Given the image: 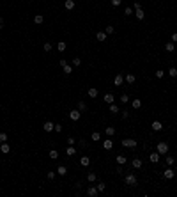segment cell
Wrapping results in <instances>:
<instances>
[{"mask_svg": "<svg viewBox=\"0 0 177 197\" xmlns=\"http://www.w3.org/2000/svg\"><path fill=\"white\" fill-rule=\"evenodd\" d=\"M156 151H158L159 155H167V153H168V144H167V142H158Z\"/></svg>", "mask_w": 177, "mask_h": 197, "instance_id": "obj_1", "label": "cell"}, {"mask_svg": "<svg viewBox=\"0 0 177 197\" xmlns=\"http://www.w3.org/2000/svg\"><path fill=\"white\" fill-rule=\"evenodd\" d=\"M122 146L124 147H137V140L135 139H124L122 140Z\"/></svg>", "mask_w": 177, "mask_h": 197, "instance_id": "obj_2", "label": "cell"}, {"mask_svg": "<svg viewBox=\"0 0 177 197\" xmlns=\"http://www.w3.org/2000/svg\"><path fill=\"white\" fill-rule=\"evenodd\" d=\"M124 181H126V185H131V187H135V185H137V176H135V174H128Z\"/></svg>", "mask_w": 177, "mask_h": 197, "instance_id": "obj_3", "label": "cell"}, {"mask_svg": "<svg viewBox=\"0 0 177 197\" xmlns=\"http://www.w3.org/2000/svg\"><path fill=\"white\" fill-rule=\"evenodd\" d=\"M151 128H152L154 131H161V130H163V124H161V121H154V122L151 124Z\"/></svg>", "mask_w": 177, "mask_h": 197, "instance_id": "obj_4", "label": "cell"}, {"mask_svg": "<svg viewBox=\"0 0 177 197\" xmlns=\"http://www.w3.org/2000/svg\"><path fill=\"white\" fill-rule=\"evenodd\" d=\"M80 116H81L80 110H71V112H69V119H71V121H78Z\"/></svg>", "mask_w": 177, "mask_h": 197, "instance_id": "obj_5", "label": "cell"}, {"mask_svg": "<svg viewBox=\"0 0 177 197\" xmlns=\"http://www.w3.org/2000/svg\"><path fill=\"white\" fill-rule=\"evenodd\" d=\"M53 128H55V124H53L51 121H46V122H44V131H46V133L53 131Z\"/></svg>", "mask_w": 177, "mask_h": 197, "instance_id": "obj_6", "label": "cell"}, {"mask_svg": "<svg viewBox=\"0 0 177 197\" xmlns=\"http://www.w3.org/2000/svg\"><path fill=\"white\" fill-rule=\"evenodd\" d=\"M103 100H105V103H108V105H112V103L115 101V98H113V94H112V92L105 94V98H103Z\"/></svg>", "mask_w": 177, "mask_h": 197, "instance_id": "obj_7", "label": "cell"}, {"mask_svg": "<svg viewBox=\"0 0 177 197\" xmlns=\"http://www.w3.org/2000/svg\"><path fill=\"white\" fill-rule=\"evenodd\" d=\"M0 151H2L4 155H7V153L11 151V147H9V144H7V142H2V144H0Z\"/></svg>", "mask_w": 177, "mask_h": 197, "instance_id": "obj_8", "label": "cell"}, {"mask_svg": "<svg viewBox=\"0 0 177 197\" xmlns=\"http://www.w3.org/2000/svg\"><path fill=\"white\" fill-rule=\"evenodd\" d=\"M174 174H175V170H174V169H167V170L163 172V176H165L167 179H172V178H174Z\"/></svg>", "mask_w": 177, "mask_h": 197, "instance_id": "obj_9", "label": "cell"}, {"mask_svg": "<svg viewBox=\"0 0 177 197\" xmlns=\"http://www.w3.org/2000/svg\"><path fill=\"white\" fill-rule=\"evenodd\" d=\"M106 36H108V34H106L105 30H99V32L96 34V39H98V41H101V43H103V41L106 39Z\"/></svg>", "mask_w": 177, "mask_h": 197, "instance_id": "obj_10", "label": "cell"}, {"mask_svg": "<svg viewBox=\"0 0 177 197\" xmlns=\"http://www.w3.org/2000/svg\"><path fill=\"white\" fill-rule=\"evenodd\" d=\"M103 147H105L106 151H110V149L113 147V140H110V139H106L105 142H103Z\"/></svg>", "mask_w": 177, "mask_h": 197, "instance_id": "obj_11", "label": "cell"}, {"mask_svg": "<svg viewBox=\"0 0 177 197\" xmlns=\"http://www.w3.org/2000/svg\"><path fill=\"white\" fill-rule=\"evenodd\" d=\"M122 83H124V77L122 75H117L113 78V85H122Z\"/></svg>", "mask_w": 177, "mask_h": 197, "instance_id": "obj_12", "label": "cell"}, {"mask_svg": "<svg viewBox=\"0 0 177 197\" xmlns=\"http://www.w3.org/2000/svg\"><path fill=\"white\" fill-rule=\"evenodd\" d=\"M80 163H81L83 167H89V165H90V158L89 156H81L80 158Z\"/></svg>", "mask_w": 177, "mask_h": 197, "instance_id": "obj_13", "label": "cell"}, {"mask_svg": "<svg viewBox=\"0 0 177 197\" xmlns=\"http://www.w3.org/2000/svg\"><path fill=\"white\" fill-rule=\"evenodd\" d=\"M151 162H152V163H158V162H159V153H158V151H156V153H151Z\"/></svg>", "mask_w": 177, "mask_h": 197, "instance_id": "obj_14", "label": "cell"}, {"mask_svg": "<svg viewBox=\"0 0 177 197\" xmlns=\"http://www.w3.org/2000/svg\"><path fill=\"white\" fill-rule=\"evenodd\" d=\"M57 174H60V176H66V174H67V167H64V165H59V169H57Z\"/></svg>", "mask_w": 177, "mask_h": 197, "instance_id": "obj_15", "label": "cell"}, {"mask_svg": "<svg viewBox=\"0 0 177 197\" xmlns=\"http://www.w3.org/2000/svg\"><path fill=\"white\" fill-rule=\"evenodd\" d=\"M131 165H133V169H140L142 167V160L140 158H135V160L131 162Z\"/></svg>", "mask_w": 177, "mask_h": 197, "instance_id": "obj_16", "label": "cell"}, {"mask_svg": "<svg viewBox=\"0 0 177 197\" xmlns=\"http://www.w3.org/2000/svg\"><path fill=\"white\" fill-rule=\"evenodd\" d=\"M165 50H167V52H174V50H175V43H174V41H172V43H167V44H165Z\"/></svg>", "mask_w": 177, "mask_h": 197, "instance_id": "obj_17", "label": "cell"}, {"mask_svg": "<svg viewBox=\"0 0 177 197\" xmlns=\"http://www.w3.org/2000/svg\"><path fill=\"white\" fill-rule=\"evenodd\" d=\"M126 82H128V83H135V82H137V77H135V75H131V73H129V75H126Z\"/></svg>", "mask_w": 177, "mask_h": 197, "instance_id": "obj_18", "label": "cell"}, {"mask_svg": "<svg viewBox=\"0 0 177 197\" xmlns=\"http://www.w3.org/2000/svg\"><path fill=\"white\" fill-rule=\"evenodd\" d=\"M87 194H89L90 197H96V195H98V188H94V187H89Z\"/></svg>", "mask_w": 177, "mask_h": 197, "instance_id": "obj_19", "label": "cell"}, {"mask_svg": "<svg viewBox=\"0 0 177 197\" xmlns=\"http://www.w3.org/2000/svg\"><path fill=\"white\" fill-rule=\"evenodd\" d=\"M126 162H128V158L124 156V155H119V156H117V163H119V165H124Z\"/></svg>", "mask_w": 177, "mask_h": 197, "instance_id": "obj_20", "label": "cell"}, {"mask_svg": "<svg viewBox=\"0 0 177 197\" xmlns=\"http://www.w3.org/2000/svg\"><path fill=\"white\" fill-rule=\"evenodd\" d=\"M64 5H66V9H67V11L74 9V0H66V4H64Z\"/></svg>", "mask_w": 177, "mask_h": 197, "instance_id": "obj_21", "label": "cell"}, {"mask_svg": "<svg viewBox=\"0 0 177 197\" xmlns=\"http://www.w3.org/2000/svg\"><path fill=\"white\" fill-rule=\"evenodd\" d=\"M66 48H67V44H66V43H62V41H60V43H57V50H59V52H66Z\"/></svg>", "mask_w": 177, "mask_h": 197, "instance_id": "obj_22", "label": "cell"}, {"mask_svg": "<svg viewBox=\"0 0 177 197\" xmlns=\"http://www.w3.org/2000/svg\"><path fill=\"white\" fill-rule=\"evenodd\" d=\"M89 96H90V98H98V89H96V87H90V89H89Z\"/></svg>", "mask_w": 177, "mask_h": 197, "instance_id": "obj_23", "label": "cell"}, {"mask_svg": "<svg viewBox=\"0 0 177 197\" xmlns=\"http://www.w3.org/2000/svg\"><path fill=\"white\" fill-rule=\"evenodd\" d=\"M135 14H137V18H138V20H143V18H145V13H143V9H137V13H135Z\"/></svg>", "mask_w": 177, "mask_h": 197, "instance_id": "obj_24", "label": "cell"}, {"mask_svg": "<svg viewBox=\"0 0 177 197\" xmlns=\"http://www.w3.org/2000/svg\"><path fill=\"white\" fill-rule=\"evenodd\" d=\"M62 71H64L66 75H71V73H73V66H69V64H66V66L62 68Z\"/></svg>", "mask_w": 177, "mask_h": 197, "instance_id": "obj_25", "label": "cell"}, {"mask_svg": "<svg viewBox=\"0 0 177 197\" xmlns=\"http://www.w3.org/2000/svg\"><path fill=\"white\" fill-rule=\"evenodd\" d=\"M87 181H89V183H94V181H96V174H94V172H89V174H87Z\"/></svg>", "mask_w": 177, "mask_h": 197, "instance_id": "obj_26", "label": "cell"}, {"mask_svg": "<svg viewBox=\"0 0 177 197\" xmlns=\"http://www.w3.org/2000/svg\"><path fill=\"white\" fill-rule=\"evenodd\" d=\"M131 107H133V108H140L142 101H140V100H133V101H131Z\"/></svg>", "mask_w": 177, "mask_h": 197, "instance_id": "obj_27", "label": "cell"}, {"mask_svg": "<svg viewBox=\"0 0 177 197\" xmlns=\"http://www.w3.org/2000/svg\"><path fill=\"white\" fill-rule=\"evenodd\" d=\"M43 20H44V18H43V14H35V16H34V23H37V25H39V23H43Z\"/></svg>", "mask_w": 177, "mask_h": 197, "instance_id": "obj_28", "label": "cell"}, {"mask_svg": "<svg viewBox=\"0 0 177 197\" xmlns=\"http://www.w3.org/2000/svg\"><path fill=\"white\" fill-rule=\"evenodd\" d=\"M50 158H51V160H57V158H59V151H57V149H51V151H50Z\"/></svg>", "mask_w": 177, "mask_h": 197, "instance_id": "obj_29", "label": "cell"}, {"mask_svg": "<svg viewBox=\"0 0 177 197\" xmlns=\"http://www.w3.org/2000/svg\"><path fill=\"white\" fill-rule=\"evenodd\" d=\"M80 64H81V59H80V57H73V66H74V68H78Z\"/></svg>", "mask_w": 177, "mask_h": 197, "instance_id": "obj_30", "label": "cell"}, {"mask_svg": "<svg viewBox=\"0 0 177 197\" xmlns=\"http://www.w3.org/2000/svg\"><path fill=\"white\" fill-rule=\"evenodd\" d=\"M105 131H106V135H108V137H112V135L115 133V128H113V126H108Z\"/></svg>", "mask_w": 177, "mask_h": 197, "instance_id": "obj_31", "label": "cell"}, {"mask_svg": "<svg viewBox=\"0 0 177 197\" xmlns=\"http://www.w3.org/2000/svg\"><path fill=\"white\" fill-rule=\"evenodd\" d=\"M110 112H112V114H119V107L112 103V105H110Z\"/></svg>", "mask_w": 177, "mask_h": 197, "instance_id": "obj_32", "label": "cell"}, {"mask_svg": "<svg viewBox=\"0 0 177 197\" xmlns=\"http://www.w3.org/2000/svg\"><path fill=\"white\" fill-rule=\"evenodd\" d=\"M168 75H170L172 78H175V77H177V69H175V68H170V69H168Z\"/></svg>", "mask_w": 177, "mask_h": 197, "instance_id": "obj_33", "label": "cell"}, {"mask_svg": "<svg viewBox=\"0 0 177 197\" xmlns=\"http://www.w3.org/2000/svg\"><path fill=\"white\" fill-rule=\"evenodd\" d=\"M66 153H67V156H73V155H74V153H76V151H74V146H69V147H67V151H66Z\"/></svg>", "mask_w": 177, "mask_h": 197, "instance_id": "obj_34", "label": "cell"}, {"mask_svg": "<svg viewBox=\"0 0 177 197\" xmlns=\"http://www.w3.org/2000/svg\"><path fill=\"white\" fill-rule=\"evenodd\" d=\"M43 48H44V52H51V48H53V46H51V43H44V46H43Z\"/></svg>", "mask_w": 177, "mask_h": 197, "instance_id": "obj_35", "label": "cell"}, {"mask_svg": "<svg viewBox=\"0 0 177 197\" xmlns=\"http://www.w3.org/2000/svg\"><path fill=\"white\" fill-rule=\"evenodd\" d=\"M128 101H129V96L128 94H122L120 96V103H128Z\"/></svg>", "mask_w": 177, "mask_h": 197, "instance_id": "obj_36", "label": "cell"}, {"mask_svg": "<svg viewBox=\"0 0 177 197\" xmlns=\"http://www.w3.org/2000/svg\"><path fill=\"white\" fill-rule=\"evenodd\" d=\"M105 32H106V34H113V32H115V29H113L112 25H108V27L105 29Z\"/></svg>", "mask_w": 177, "mask_h": 197, "instance_id": "obj_37", "label": "cell"}, {"mask_svg": "<svg viewBox=\"0 0 177 197\" xmlns=\"http://www.w3.org/2000/svg\"><path fill=\"white\" fill-rule=\"evenodd\" d=\"M96 188H98V192H105L106 185H105V183H99V185H98V187H96Z\"/></svg>", "mask_w": 177, "mask_h": 197, "instance_id": "obj_38", "label": "cell"}, {"mask_svg": "<svg viewBox=\"0 0 177 197\" xmlns=\"http://www.w3.org/2000/svg\"><path fill=\"white\" fill-rule=\"evenodd\" d=\"M167 163H168V165H174V163H175V158L174 156H167Z\"/></svg>", "mask_w": 177, "mask_h": 197, "instance_id": "obj_39", "label": "cell"}, {"mask_svg": "<svg viewBox=\"0 0 177 197\" xmlns=\"http://www.w3.org/2000/svg\"><path fill=\"white\" fill-rule=\"evenodd\" d=\"M124 14H126V16H131V14H133V9H131V7H126V9H124Z\"/></svg>", "mask_w": 177, "mask_h": 197, "instance_id": "obj_40", "label": "cell"}, {"mask_svg": "<svg viewBox=\"0 0 177 197\" xmlns=\"http://www.w3.org/2000/svg\"><path fill=\"white\" fill-rule=\"evenodd\" d=\"M154 75H156V78H163V77H165V71H161V69H159V71H156Z\"/></svg>", "mask_w": 177, "mask_h": 197, "instance_id": "obj_41", "label": "cell"}, {"mask_svg": "<svg viewBox=\"0 0 177 197\" xmlns=\"http://www.w3.org/2000/svg\"><path fill=\"white\" fill-rule=\"evenodd\" d=\"M78 108H80V110L83 112V110H87V105H85L83 101H80V103H78Z\"/></svg>", "mask_w": 177, "mask_h": 197, "instance_id": "obj_42", "label": "cell"}, {"mask_svg": "<svg viewBox=\"0 0 177 197\" xmlns=\"http://www.w3.org/2000/svg\"><path fill=\"white\" fill-rule=\"evenodd\" d=\"M90 139H92V140H99V139H101V135H99V133H98V131H94V133H92V137H90Z\"/></svg>", "mask_w": 177, "mask_h": 197, "instance_id": "obj_43", "label": "cell"}, {"mask_svg": "<svg viewBox=\"0 0 177 197\" xmlns=\"http://www.w3.org/2000/svg\"><path fill=\"white\" fill-rule=\"evenodd\" d=\"M0 142H7V133H0Z\"/></svg>", "mask_w": 177, "mask_h": 197, "instance_id": "obj_44", "label": "cell"}, {"mask_svg": "<svg viewBox=\"0 0 177 197\" xmlns=\"http://www.w3.org/2000/svg\"><path fill=\"white\" fill-rule=\"evenodd\" d=\"M53 131H57V133H60V131H62V124H55V128H53Z\"/></svg>", "mask_w": 177, "mask_h": 197, "instance_id": "obj_45", "label": "cell"}, {"mask_svg": "<svg viewBox=\"0 0 177 197\" xmlns=\"http://www.w3.org/2000/svg\"><path fill=\"white\" fill-rule=\"evenodd\" d=\"M120 2H122V0H112V5H113V7H119Z\"/></svg>", "mask_w": 177, "mask_h": 197, "instance_id": "obj_46", "label": "cell"}, {"mask_svg": "<svg viewBox=\"0 0 177 197\" xmlns=\"http://www.w3.org/2000/svg\"><path fill=\"white\" fill-rule=\"evenodd\" d=\"M46 176H48V179H53V178H55V172H51V170H50Z\"/></svg>", "mask_w": 177, "mask_h": 197, "instance_id": "obj_47", "label": "cell"}, {"mask_svg": "<svg viewBox=\"0 0 177 197\" xmlns=\"http://www.w3.org/2000/svg\"><path fill=\"white\" fill-rule=\"evenodd\" d=\"M122 117L128 119V117H129V112H128V110H122Z\"/></svg>", "mask_w": 177, "mask_h": 197, "instance_id": "obj_48", "label": "cell"}, {"mask_svg": "<svg viewBox=\"0 0 177 197\" xmlns=\"http://www.w3.org/2000/svg\"><path fill=\"white\" fill-rule=\"evenodd\" d=\"M67 144H69V146H74V139H73V137L67 139Z\"/></svg>", "mask_w": 177, "mask_h": 197, "instance_id": "obj_49", "label": "cell"}, {"mask_svg": "<svg viewBox=\"0 0 177 197\" xmlns=\"http://www.w3.org/2000/svg\"><path fill=\"white\" fill-rule=\"evenodd\" d=\"M80 147H87V140H80Z\"/></svg>", "mask_w": 177, "mask_h": 197, "instance_id": "obj_50", "label": "cell"}, {"mask_svg": "<svg viewBox=\"0 0 177 197\" xmlns=\"http://www.w3.org/2000/svg\"><path fill=\"white\" fill-rule=\"evenodd\" d=\"M133 7H135V9H140V7H142L140 2H135V4H133Z\"/></svg>", "mask_w": 177, "mask_h": 197, "instance_id": "obj_51", "label": "cell"}, {"mask_svg": "<svg viewBox=\"0 0 177 197\" xmlns=\"http://www.w3.org/2000/svg\"><path fill=\"white\" fill-rule=\"evenodd\" d=\"M172 41H174V43H177V32H175V34H172Z\"/></svg>", "mask_w": 177, "mask_h": 197, "instance_id": "obj_52", "label": "cell"}, {"mask_svg": "<svg viewBox=\"0 0 177 197\" xmlns=\"http://www.w3.org/2000/svg\"><path fill=\"white\" fill-rule=\"evenodd\" d=\"M0 29H4V20L0 18Z\"/></svg>", "mask_w": 177, "mask_h": 197, "instance_id": "obj_53", "label": "cell"}]
</instances>
